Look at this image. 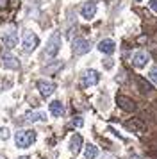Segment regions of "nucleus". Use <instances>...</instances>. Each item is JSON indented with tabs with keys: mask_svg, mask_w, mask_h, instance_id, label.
Masks as SVG:
<instances>
[{
	"mask_svg": "<svg viewBox=\"0 0 157 159\" xmlns=\"http://www.w3.org/2000/svg\"><path fill=\"white\" fill-rule=\"evenodd\" d=\"M9 138V129L7 127H0V139H7Z\"/></svg>",
	"mask_w": 157,
	"mask_h": 159,
	"instance_id": "nucleus-21",
	"label": "nucleus"
},
{
	"mask_svg": "<svg viewBox=\"0 0 157 159\" xmlns=\"http://www.w3.org/2000/svg\"><path fill=\"white\" fill-rule=\"evenodd\" d=\"M100 80V73L96 72V70H86L84 73H82V86L84 88H91V86H95L96 82Z\"/></svg>",
	"mask_w": 157,
	"mask_h": 159,
	"instance_id": "nucleus-8",
	"label": "nucleus"
},
{
	"mask_svg": "<svg viewBox=\"0 0 157 159\" xmlns=\"http://www.w3.org/2000/svg\"><path fill=\"white\" fill-rule=\"evenodd\" d=\"M104 66H105V68H111V66H113V61H109V59L104 61Z\"/></svg>",
	"mask_w": 157,
	"mask_h": 159,
	"instance_id": "nucleus-25",
	"label": "nucleus"
},
{
	"mask_svg": "<svg viewBox=\"0 0 157 159\" xmlns=\"http://www.w3.org/2000/svg\"><path fill=\"white\" fill-rule=\"evenodd\" d=\"M34 141H36L34 130L21 129V130H16V134H14V143H16L18 148H29L30 145H34Z\"/></svg>",
	"mask_w": 157,
	"mask_h": 159,
	"instance_id": "nucleus-1",
	"label": "nucleus"
},
{
	"mask_svg": "<svg viewBox=\"0 0 157 159\" xmlns=\"http://www.w3.org/2000/svg\"><path fill=\"white\" fill-rule=\"evenodd\" d=\"M59 68H63V63H61V61H57L56 65H50V66H47V68H45V72H57Z\"/></svg>",
	"mask_w": 157,
	"mask_h": 159,
	"instance_id": "nucleus-20",
	"label": "nucleus"
},
{
	"mask_svg": "<svg viewBox=\"0 0 157 159\" xmlns=\"http://www.w3.org/2000/svg\"><path fill=\"white\" fill-rule=\"evenodd\" d=\"M148 80L152 82V84H154V86H157V65L150 68V72H148Z\"/></svg>",
	"mask_w": 157,
	"mask_h": 159,
	"instance_id": "nucleus-19",
	"label": "nucleus"
},
{
	"mask_svg": "<svg viewBox=\"0 0 157 159\" xmlns=\"http://www.w3.org/2000/svg\"><path fill=\"white\" fill-rule=\"evenodd\" d=\"M116 102H118V106H120V109H123L125 113H134L136 111V102L132 100V98H128V97H125V95H118L116 97Z\"/></svg>",
	"mask_w": 157,
	"mask_h": 159,
	"instance_id": "nucleus-10",
	"label": "nucleus"
},
{
	"mask_svg": "<svg viewBox=\"0 0 157 159\" xmlns=\"http://www.w3.org/2000/svg\"><path fill=\"white\" fill-rule=\"evenodd\" d=\"M98 50L100 52H104V54H113L114 50H116V45H114V41L113 39H102L98 43Z\"/></svg>",
	"mask_w": 157,
	"mask_h": 159,
	"instance_id": "nucleus-14",
	"label": "nucleus"
},
{
	"mask_svg": "<svg viewBox=\"0 0 157 159\" xmlns=\"http://www.w3.org/2000/svg\"><path fill=\"white\" fill-rule=\"evenodd\" d=\"M0 7H2V9L7 7V0H0Z\"/></svg>",
	"mask_w": 157,
	"mask_h": 159,
	"instance_id": "nucleus-26",
	"label": "nucleus"
},
{
	"mask_svg": "<svg viewBox=\"0 0 157 159\" xmlns=\"http://www.w3.org/2000/svg\"><path fill=\"white\" fill-rule=\"evenodd\" d=\"M98 147L96 145H91V143H87L86 145V148H84V159H96L98 157Z\"/></svg>",
	"mask_w": 157,
	"mask_h": 159,
	"instance_id": "nucleus-16",
	"label": "nucleus"
},
{
	"mask_svg": "<svg viewBox=\"0 0 157 159\" xmlns=\"http://www.w3.org/2000/svg\"><path fill=\"white\" fill-rule=\"evenodd\" d=\"M150 61V54L146 50H134L130 56V63L134 68H145Z\"/></svg>",
	"mask_w": 157,
	"mask_h": 159,
	"instance_id": "nucleus-3",
	"label": "nucleus"
},
{
	"mask_svg": "<svg viewBox=\"0 0 157 159\" xmlns=\"http://www.w3.org/2000/svg\"><path fill=\"white\" fill-rule=\"evenodd\" d=\"M45 120H47V115L41 113V111H34V113H27V115H25V122H30V123L45 122Z\"/></svg>",
	"mask_w": 157,
	"mask_h": 159,
	"instance_id": "nucleus-17",
	"label": "nucleus"
},
{
	"mask_svg": "<svg viewBox=\"0 0 157 159\" xmlns=\"http://www.w3.org/2000/svg\"><path fill=\"white\" fill-rule=\"evenodd\" d=\"M50 113H52V116H63L64 113V106H63V102L61 100H54V102H50Z\"/></svg>",
	"mask_w": 157,
	"mask_h": 159,
	"instance_id": "nucleus-18",
	"label": "nucleus"
},
{
	"mask_svg": "<svg viewBox=\"0 0 157 159\" xmlns=\"http://www.w3.org/2000/svg\"><path fill=\"white\" fill-rule=\"evenodd\" d=\"M134 2H141V0H134Z\"/></svg>",
	"mask_w": 157,
	"mask_h": 159,
	"instance_id": "nucleus-30",
	"label": "nucleus"
},
{
	"mask_svg": "<svg viewBox=\"0 0 157 159\" xmlns=\"http://www.w3.org/2000/svg\"><path fill=\"white\" fill-rule=\"evenodd\" d=\"M71 50H73V54H77V56H84V54H87V52L91 50V43L86 38H75L73 39V45H71Z\"/></svg>",
	"mask_w": 157,
	"mask_h": 159,
	"instance_id": "nucleus-5",
	"label": "nucleus"
},
{
	"mask_svg": "<svg viewBox=\"0 0 157 159\" xmlns=\"http://www.w3.org/2000/svg\"><path fill=\"white\" fill-rule=\"evenodd\" d=\"M150 9L154 13H157V0H150Z\"/></svg>",
	"mask_w": 157,
	"mask_h": 159,
	"instance_id": "nucleus-22",
	"label": "nucleus"
},
{
	"mask_svg": "<svg viewBox=\"0 0 157 159\" xmlns=\"http://www.w3.org/2000/svg\"><path fill=\"white\" fill-rule=\"evenodd\" d=\"M23 50L25 52H32L38 48V45H39V38L36 36L34 32H30V30H25L23 32Z\"/></svg>",
	"mask_w": 157,
	"mask_h": 159,
	"instance_id": "nucleus-4",
	"label": "nucleus"
},
{
	"mask_svg": "<svg viewBox=\"0 0 157 159\" xmlns=\"http://www.w3.org/2000/svg\"><path fill=\"white\" fill-rule=\"evenodd\" d=\"M2 41H4V45H6V48H14L16 45H18V32L14 29L7 30L6 34L2 36Z\"/></svg>",
	"mask_w": 157,
	"mask_h": 159,
	"instance_id": "nucleus-11",
	"label": "nucleus"
},
{
	"mask_svg": "<svg viewBox=\"0 0 157 159\" xmlns=\"http://www.w3.org/2000/svg\"><path fill=\"white\" fill-rule=\"evenodd\" d=\"M130 159H143V157H139L137 154H132V156H130Z\"/></svg>",
	"mask_w": 157,
	"mask_h": 159,
	"instance_id": "nucleus-27",
	"label": "nucleus"
},
{
	"mask_svg": "<svg viewBox=\"0 0 157 159\" xmlns=\"http://www.w3.org/2000/svg\"><path fill=\"white\" fill-rule=\"evenodd\" d=\"M82 118H75V120H73V125H77V127H80V125H82Z\"/></svg>",
	"mask_w": 157,
	"mask_h": 159,
	"instance_id": "nucleus-24",
	"label": "nucleus"
},
{
	"mask_svg": "<svg viewBox=\"0 0 157 159\" xmlns=\"http://www.w3.org/2000/svg\"><path fill=\"white\" fill-rule=\"evenodd\" d=\"M2 65L6 66V68H11V70H18L20 68V61L7 48V50H2Z\"/></svg>",
	"mask_w": 157,
	"mask_h": 159,
	"instance_id": "nucleus-7",
	"label": "nucleus"
},
{
	"mask_svg": "<svg viewBox=\"0 0 157 159\" xmlns=\"http://www.w3.org/2000/svg\"><path fill=\"white\" fill-rule=\"evenodd\" d=\"M80 148H82V136H80V134H73V136L70 138V150H71V154L77 156L78 152H80Z\"/></svg>",
	"mask_w": 157,
	"mask_h": 159,
	"instance_id": "nucleus-13",
	"label": "nucleus"
},
{
	"mask_svg": "<svg viewBox=\"0 0 157 159\" xmlns=\"http://www.w3.org/2000/svg\"><path fill=\"white\" fill-rule=\"evenodd\" d=\"M127 130H132L136 134H145L146 132V123L143 122L141 118H132V120H127L123 123Z\"/></svg>",
	"mask_w": 157,
	"mask_h": 159,
	"instance_id": "nucleus-6",
	"label": "nucleus"
},
{
	"mask_svg": "<svg viewBox=\"0 0 157 159\" xmlns=\"http://www.w3.org/2000/svg\"><path fill=\"white\" fill-rule=\"evenodd\" d=\"M80 15H82V18H86V20H91L93 16L96 15V4L95 2H86V4H82V7H80Z\"/></svg>",
	"mask_w": 157,
	"mask_h": 159,
	"instance_id": "nucleus-12",
	"label": "nucleus"
},
{
	"mask_svg": "<svg viewBox=\"0 0 157 159\" xmlns=\"http://www.w3.org/2000/svg\"><path fill=\"white\" fill-rule=\"evenodd\" d=\"M36 86H38V89H39V93H41V97H50V95L56 91V84L52 82V80H47V79H39L38 82H36Z\"/></svg>",
	"mask_w": 157,
	"mask_h": 159,
	"instance_id": "nucleus-9",
	"label": "nucleus"
},
{
	"mask_svg": "<svg viewBox=\"0 0 157 159\" xmlns=\"http://www.w3.org/2000/svg\"><path fill=\"white\" fill-rule=\"evenodd\" d=\"M18 159H30V157H27V156H21V157H18Z\"/></svg>",
	"mask_w": 157,
	"mask_h": 159,
	"instance_id": "nucleus-28",
	"label": "nucleus"
},
{
	"mask_svg": "<svg viewBox=\"0 0 157 159\" xmlns=\"http://www.w3.org/2000/svg\"><path fill=\"white\" fill-rule=\"evenodd\" d=\"M102 159H118V157H116L114 154H109V152H107V154H104V156H102Z\"/></svg>",
	"mask_w": 157,
	"mask_h": 159,
	"instance_id": "nucleus-23",
	"label": "nucleus"
},
{
	"mask_svg": "<svg viewBox=\"0 0 157 159\" xmlns=\"http://www.w3.org/2000/svg\"><path fill=\"white\" fill-rule=\"evenodd\" d=\"M59 50H61V34L59 32H54L48 38V43H47V48H45V57L47 59L56 57Z\"/></svg>",
	"mask_w": 157,
	"mask_h": 159,
	"instance_id": "nucleus-2",
	"label": "nucleus"
},
{
	"mask_svg": "<svg viewBox=\"0 0 157 159\" xmlns=\"http://www.w3.org/2000/svg\"><path fill=\"white\" fill-rule=\"evenodd\" d=\"M136 84H137V89L143 95H148L152 91V82H148V80L143 79V77H136Z\"/></svg>",
	"mask_w": 157,
	"mask_h": 159,
	"instance_id": "nucleus-15",
	"label": "nucleus"
},
{
	"mask_svg": "<svg viewBox=\"0 0 157 159\" xmlns=\"http://www.w3.org/2000/svg\"><path fill=\"white\" fill-rule=\"evenodd\" d=\"M0 159H6V157H4V156H0Z\"/></svg>",
	"mask_w": 157,
	"mask_h": 159,
	"instance_id": "nucleus-29",
	"label": "nucleus"
}]
</instances>
